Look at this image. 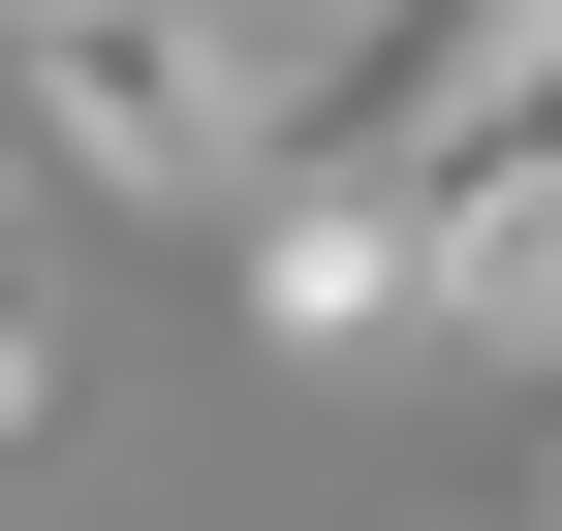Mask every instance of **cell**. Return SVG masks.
<instances>
[{
  "label": "cell",
  "instance_id": "7a4b0ae2",
  "mask_svg": "<svg viewBox=\"0 0 562 531\" xmlns=\"http://www.w3.org/2000/svg\"><path fill=\"white\" fill-rule=\"evenodd\" d=\"M220 282H250V344H281V375H344V344H406V313H438V188L313 125V157L220 219Z\"/></svg>",
  "mask_w": 562,
  "mask_h": 531
},
{
  "label": "cell",
  "instance_id": "6da1fadb",
  "mask_svg": "<svg viewBox=\"0 0 562 531\" xmlns=\"http://www.w3.org/2000/svg\"><path fill=\"white\" fill-rule=\"evenodd\" d=\"M0 125L63 188H125V219H250L281 188V63L220 0H0Z\"/></svg>",
  "mask_w": 562,
  "mask_h": 531
},
{
  "label": "cell",
  "instance_id": "5b68a950",
  "mask_svg": "<svg viewBox=\"0 0 562 531\" xmlns=\"http://www.w3.org/2000/svg\"><path fill=\"white\" fill-rule=\"evenodd\" d=\"M438 157H562V32H531V63H501L469 125H438Z\"/></svg>",
  "mask_w": 562,
  "mask_h": 531
},
{
  "label": "cell",
  "instance_id": "3957f363",
  "mask_svg": "<svg viewBox=\"0 0 562 531\" xmlns=\"http://www.w3.org/2000/svg\"><path fill=\"white\" fill-rule=\"evenodd\" d=\"M406 188H438V344L562 375V157H406Z\"/></svg>",
  "mask_w": 562,
  "mask_h": 531
},
{
  "label": "cell",
  "instance_id": "8992f818",
  "mask_svg": "<svg viewBox=\"0 0 562 531\" xmlns=\"http://www.w3.org/2000/svg\"><path fill=\"white\" fill-rule=\"evenodd\" d=\"M0 438H63V313L32 282H0Z\"/></svg>",
  "mask_w": 562,
  "mask_h": 531
},
{
  "label": "cell",
  "instance_id": "277c9868",
  "mask_svg": "<svg viewBox=\"0 0 562 531\" xmlns=\"http://www.w3.org/2000/svg\"><path fill=\"white\" fill-rule=\"evenodd\" d=\"M220 32L281 63V125H313V94H344V32H375V0H220Z\"/></svg>",
  "mask_w": 562,
  "mask_h": 531
}]
</instances>
